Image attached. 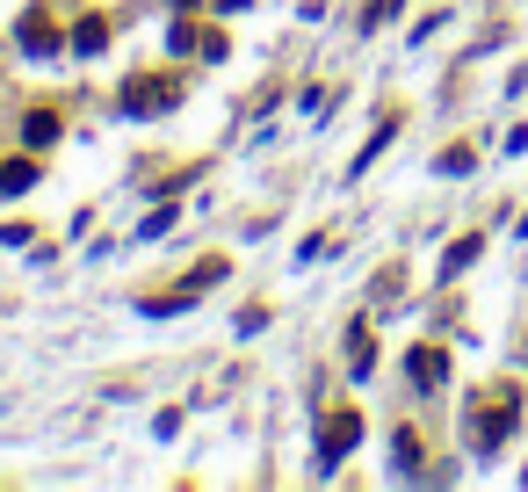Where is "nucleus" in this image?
Here are the masks:
<instances>
[{
  "mask_svg": "<svg viewBox=\"0 0 528 492\" xmlns=\"http://www.w3.org/2000/svg\"><path fill=\"white\" fill-rule=\"evenodd\" d=\"M116 109H123V116H160V109H174V80L131 73V80H123V95H116Z\"/></svg>",
  "mask_w": 528,
  "mask_h": 492,
  "instance_id": "nucleus-1",
  "label": "nucleus"
},
{
  "mask_svg": "<svg viewBox=\"0 0 528 492\" xmlns=\"http://www.w3.org/2000/svg\"><path fill=\"white\" fill-rule=\"evenodd\" d=\"M217 8H246V0H217Z\"/></svg>",
  "mask_w": 528,
  "mask_h": 492,
  "instance_id": "nucleus-15",
  "label": "nucleus"
},
{
  "mask_svg": "<svg viewBox=\"0 0 528 492\" xmlns=\"http://www.w3.org/2000/svg\"><path fill=\"white\" fill-rule=\"evenodd\" d=\"M138 232H145V239H160V232H174V203H167V210H152V218H145Z\"/></svg>",
  "mask_w": 528,
  "mask_h": 492,
  "instance_id": "nucleus-13",
  "label": "nucleus"
},
{
  "mask_svg": "<svg viewBox=\"0 0 528 492\" xmlns=\"http://www.w3.org/2000/svg\"><path fill=\"white\" fill-rule=\"evenodd\" d=\"M434 174H471V145H449L442 160H434Z\"/></svg>",
  "mask_w": 528,
  "mask_h": 492,
  "instance_id": "nucleus-12",
  "label": "nucleus"
},
{
  "mask_svg": "<svg viewBox=\"0 0 528 492\" xmlns=\"http://www.w3.org/2000/svg\"><path fill=\"white\" fill-rule=\"evenodd\" d=\"M514 420H521V406H514L507 391H492V406L471 420V449H478V456H492V449H500V442L514 435Z\"/></svg>",
  "mask_w": 528,
  "mask_h": 492,
  "instance_id": "nucleus-2",
  "label": "nucleus"
},
{
  "mask_svg": "<svg viewBox=\"0 0 528 492\" xmlns=\"http://www.w3.org/2000/svg\"><path fill=\"white\" fill-rule=\"evenodd\" d=\"M15 37H22V51H29V58H58V51H66V29H58L44 8H29V15L15 22Z\"/></svg>",
  "mask_w": 528,
  "mask_h": 492,
  "instance_id": "nucleus-3",
  "label": "nucleus"
},
{
  "mask_svg": "<svg viewBox=\"0 0 528 492\" xmlns=\"http://www.w3.org/2000/svg\"><path fill=\"white\" fill-rule=\"evenodd\" d=\"M478 246H485V239H456L449 254H442V275H449V283H456V268H471V261H478Z\"/></svg>",
  "mask_w": 528,
  "mask_h": 492,
  "instance_id": "nucleus-10",
  "label": "nucleus"
},
{
  "mask_svg": "<svg viewBox=\"0 0 528 492\" xmlns=\"http://www.w3.org/2000/svg\"><path fill=\"white\" fill-rule=\"evenodd\" d=\"M58 138V109H29V145H51Z\"/></svg>",
  "mask_w": 528,
  "mask_h": 492,
  "instance_id": "nucleus-11",
  "label": "nucleus"
},
{
  "mask_svg": "<svg viewBox=\"0 0 528 492\" xmlns=\"http://www.w3.org/2000/svg\"><path fill=\"white\" fill-rule=\"evenodd\" d=\"M391 8H398V0H369V15H362V29H377V22H384Z\"/></svg>",
  "mask_w": 528,
  "mask_h": 492,
  "instance_id": "nucleus-14",
  "label": "nucleus"
},
{
  "mask_svg": "<svg viewBox=\"0 0 528 492\" xmlns=\"http://www.w3.org/2000/svg\"><path fill=\"white\" fill-rule=\"evenodd\" d=\"M355 435H362V420H355V413H333V420H326V435H319V471H333L340 456L355 449Z\"/></svg>",
  "mask_w": 528,
  "mask_h": 492,
  "instance_id": "nucleus-4",
  "label": "nucleus"
},
{
  "mask_svg": "<svg viewBox=\"0 0 528 492\" xmlns=\"http://www.w3.org/2000/svg\"><path fill=\"white\" fill-rule=\"evenodd\" d=\"M348 369H355V377H369V369H377V348H369V333H362V326L348 333Z\"/></svg>",
  "mask_w": 528,
  "mask_h": 492,
  "instance_id": "nucleus-9",
  "label": "nucleus"
},
{
  "mask_svg": "<svg viewBox=\"0 0 528 492\" xmlns=\"http://www.w3.org/2000/svg\"><path fill=\"white\" fill-rule=\"evenodd\" d=\"M174 8H196V0H174Z\"/></svg>",
  "mask_w": 528,
  "mask_h": 492,
  "instance_id": "nucleus-16",
  "label": "nucleus"
},
{
  "mask_svg": "<svg viewBox=\"0 0 528 492\" xmlns=\"http://www.w3.org/2000/svg\"><path fill=\"white\" fill-rule=\"evenodd\" d=\"M29 181H37V160H29V152L22 160H0V196H22Z\"/></svg>",
  "mask_w": 528,
  "mask_h": 492,
  "instance_id": "nucleus-7",
  "label": "nucleus"
},
{
  "mask_svg": "<svg viewBox=\"0 0 528 492\" xmlns=\"http://www.w3.org/2000/svg\"><path fill=\"white\" fill-rule=\"evenodd\" d=\"M391 464L406 471V478H420V435L406 427V435H391Z\"/></svg>",
  "mask_w": 528,
  "mask_h": 492,
  "instance_id": "nucleus-8",
  "label": "nucleus"
},
{
  "mask_svg": "<svg viewBox=\"0 0 528 492\" xmlns=\"http://www.w3.org/2000/svg\"><path fill=\"white\" fill-rule=\"evenodd\" d=\"M102 44H109V15H80V22H73V37H66L73 58H95Z\"/></svg>",
  "mask_w": 528,
  "mask_h": 492,
  "instance_id": "nucleus-5",
  "label": "nucleus"
},
{
  "mask_svg": "<svg viewBox=\"0 0 528 492\" xmlns=\"http://www.w3.org/2000/svg\"><path fill=\"white\" fill-rule=\"evenodd\" d=\"M442 377H449V355H442V348H413V384H427V391H434Z\"/></svg>",
  "mask_w": 528,
  "mask_h": 492,
  "instance_id": "nucleus-6",
  "label": "nucleus"
}]
</instances>
